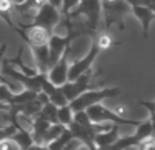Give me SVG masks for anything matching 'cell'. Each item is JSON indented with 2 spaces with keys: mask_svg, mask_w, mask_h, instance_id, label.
Listing matches in <instances>:
<instances>
[{
  "mask_svg": "<svg viewBox=\"0 0 155 150\" xmlns=\"http://www.w3.org/2000/svg\"><path fill=\"white\" fill-rule=\"evenodd\" d=\"M139 150H155V143L153 141V138H148V139H144L137 145Z\"/></svg>",
  "mask_w": 155,
  "mask_h": 150,
  "instance_id": "484cf974",
  "label": "cell"
},
{
  "mask_svg": "<svg viewBox=\"0 0 155 150\" xmlns=\"http://www.w3.org/2000/svg\"><path fill=\"white\" fill-rule=\"evenodd\" d=\"M131 14L139 21L140 26H142L143 37H148V32H150V26L155 19V11L154 8L143 7V5H131Z\"/></svg>",
  "mask_w": 155,
  "mask_h": 150,
  "instance_id": "8fae6325",
  "label": "cell"
},
{
  "mask_svg": "<svg viewBox=\"0 0 155 150\" xmlns=\"http://www.w3.org/2000/svg\"><path fill=\"white\" fill-rule=\"evenodd\" d=\"M72 139H74V138H72V135H71L70 130L65 128L64 131H63L61 134L56 138V139L52 141V142H49L45 148L48 150H63Z\"/></svg>",
  "mask_w": 155,
  "mask_h": 150,
  "instance_id": "ac0fdd59",
  "label": "cell"
},
{
  "mask_svg": "<svg viewBox=\"0 0 155 150\" xmlns=\"http://www.w3.org/2000/svg\"><path fill=\"white\" fill-rule=\"evenodd\" d=\"M60 19H61V14L57 7H54L53 4L46 2L40 10L37 11V14L34 15V18L31 19L30 23H23L25 26H35L44 29L49 36L54 33V27L59 25Z\"/></svg>",
  "mask_w": 155,
  "mask_h": 150,
  "instance_id": "3957f363",
  "label": "cell"
},
{
  "mask_svg": "<svg viewBox=\"0 0 155 150\" xmlns=\"http://www.w3.org/2000/svg\"><path fill=\"white\" fill-rule=\"evenodd\" d=\"M38 150H48L45 146H38Z\"/></svg>",
  "mask_w": 155,
  "mask_h": 150,
  "instance_id": "4dcf8cb0",
  "label": "cell"
},
{
  "mask_svg": "<svg viewBox=\"0 0 155 150\" xmlns=\"http://www.w3.org/2000/svg\"><path fill=\"white\" fill-rule=\"evenodd\" d=\"M99 48L97 46V43L93 37V41H91V46L88 49V52L82 57L80 60H75L72 64L68 68V80H72V79H76L78 77H80L82 74L87 73V71L91 70V66L93 63L95 62L97 56L99 55Z\"/></svg>",
  "mask_w": 155,
  "mask_h": 150,
  "instance_id": "ba28073f",
  "label": "cell"
},
{
  "mask_svg": "<svg viewBox=\"0 0 155 150\" xmlns=\"http://www.w3.org/2000/svg\"><path fill=\"white\" fill-rule=\"evenodd\" d=\"M48 0H25L23 3L18 5H14L12 8H15L22 16H25L26 19L31 21L34 18V15L37 14V11L42 7Z\"/></svg>",
  "mask_w": 155,
  "mask_h": 150,
  "instance_id": "5bb4252c",
  "label": "cell"
},
{
  "mask_svg": "<svg viewBox=\"0 0 155 150\" xmlns=\"http://www.w3.org/2000/svg\"><path fill=\"white\" fill-rule=\"evenodd\" d=\"M86 112H87L88 119L91 120V123H95V124H99L102 121H110L112 124H117V126H137L140 123L137 120L123 118L118 113L113 112L112 109L104 107L102 104L93 105V107L87 108Z\"/></svg>",
  "mask_w": 155,
  "mask_h": 150,
  "instance_id": "277c9868",
  "label": "cell"
},
{
  "mask_svg": "<svg viewBox=\"0 0 155 150\" xmlns=\"http://www.w3.org/2000/svg\"><path fill=\"white\" fill-rule=\"evenodd\" d=\"M79 0H61V4H60V14L63 16L67 15L68 12L74 10V8L78 5Z\"/></svg>",
  "mask_w": 155,
  "mask_h": 150,
  "instance_id": "7402d4cb",
  "label": "cell"
},
{
  "mask_svg": "<svg viewBox=\"0 0 155 150\" xmlns=\"http://www.w3.org/2000/svg\"><path fill=\"white\" fill-rule=\"evenodd\" d=\"M18 127L14 126V124H8V126L0 127V142H2V141H5V139H10V137L15 132V130L18 128Z\"/></svg>",
  "mask_w": 155,
  "mask_h": 150,
  "instance_id": "603a6c76",
  "label": "cell"
},
{
  "mask_svg": "<svg viewBox=\"0 0 155 150\" xmlns=\"http://www.w3.org/2000/svg\"><path fill=\"white\" fill-rule=\"evenodd\" d=\"M139 104L148 109V113H150L148 120H151L154 123V120H155V101H153V100H151V101H139Z\"/></svg>",
  "mask_w": 155,
  "mask_h": 150,
  "instance_id": "cb8c5ba5",
  "label": "cell"
},
{
  "mask_svg": "<svg viewBox=\"0 0 155 150\" xmlns=\"http://www.w3.org/2000/svg\"><path fill=\"white\" fill-rule=\"evenodd\" d=\"M74 120V112L71 109L70 104L63 105L57 108V123L64 127H68Z\"/></svg>",
  "mask_w": 155,
  "mask_h": 150,
  "instance_id": "d6986e66",
  "label": "cell"
},
{
  "mask_svg": "<svg viewBox=\"0 0 155 150\" xmlns=\"http://www.w3.org/2000/svg\"><path fill=\"white\" fill-rule=\"evenodd\" d=\"M131 5H143V7L154 8L155 0H127Z\"/></svg>",
  "mask_w": 155,
  "mask_h": 150,
  "instance_id": "d4e9b609",
  "label": "cell"
},
{
  "mask_svg": "<svg viewBox=\"0 0 155 150\" xmlns=\"http://www.w3.org/2000/svg\"><path fill=\"white\" fill-rule=\"evenodd\" d=\"M118 94H121L120 87H104V89H90V90L82 93L80 96H78L75 100L70 101L71 109L72 112H79V111H86L87 108L93 107L95 104H101L104 100L113 98L117 97Z\"/></svg>",
  "mask_w": 155,
  "mask_h": 150,
  "instance_id": "6da1fadb",
  "label": "cell"
},
{
  "mask_svg": "<svg viewBox=\"0 0 155 150\" xmlns=\"http://www.w3.org/2000/svg\"><path fill=\"white\" fill-rule=\"evenodd\" d=\"M70 130L71 135L75 141L80 143V145L86 146L88 150H95V145H94V138L98 132L101 131H105L107 130L109 127H101L99 124H95V123H91L88 126H82V124H78L75 121L70 124L67 127Z\"/></svg>",
  "mask_w": 155,
  "mask_h": 150,
  "instance_id": "8992f818",
  "label": "cell"
},
{
  "mask_svg": "<svg viewBox=\"0 0 155 150\" xmlns=\"http://www.w3.org/2000/svg\"><path fill=\"white\" fill-rule=\"evenodd\" d=\"M2 74L5 77L11 78V79L16 80L18 83L23 85L26 87V90H31L35 93L41 91V86L42 82L45 80L46 74H37V75H25L22 73H19L15 67H12L11 64H8L5 60H2Z\"/></svg>",
  "mask_w": 155,
  "mask_h": 150,
  "instance_id": "5b68a950",
  "label": "cell"
},
{
  "mask_svg": "<svg viewBox=\"0 0 155 150\" xmlns=\"http://www.w3.org/2000/svg\"><path fill=\"white\" fill-rule=\"evenodd\" d=\"M0 150H19L18 146L10 139H5L0 142Z\"/></svg>",
  "mask_w": 155,
  "mask_h": 150,
  "instance_id": "4316f807",
  "label": "cell"
},
{
  "mask_svg": "<svg viewBox=\"0 0 155 150\" xmlns=\"http://www.w3.org/2000/svg\"><path fill=\"white\" fill-rule=\"evenodd\" d=\"M8 109H10V105H7V104H3V102H0V111H3V112H7Z\"/></svg>",
  "mask_w": 155,
  "mask_h": 150,
  "instance_id": "83f0119b",
  "label": "cell"
},
{
  "mask_svg": "<svg viewBox=\"0 0 155 150\" xmlns=\"http://www.w3.org/2000/svg\"><path fill=\"white\" fill-rule=\"evenodd\" d=\"M10 141H12V142L18 146L19 150H27L34 145L30 131L25 130L22 126H19L18 128L15 130V132L10 137Z\"/></svg>",
  "mask_w": 155,
  "mask_h": 150,
  "instance_id": "9a60e30c",
  "label": "cell"
},
{
  "mask_svg": "<svg viewBox=\"0 0 155 150\" xmlns=\"http://www.w3.org/2000/svg\"><path fill=\"white\" fill-rule=\"evenodd\" d=\"M78 38V36L75 33L67 32L64 36H59V34H51L48 40V53H49V68L60 59L64 51L71 46L72 41Z\"/></svg>",
  "mask_w": 155,
  "mask_h": 150,
  "instance_id": "52a82bcc",
  "label": "cell"
},
{
  "mask_svg": "<svg viewBox=\"0 0 155 150\" xmlns=\"http://www.w3.org/2000/svg\"><path fill=\"white\" fill-rule=\"evenodd\" d=\"M27 120L31 123V138L33 142H34L35 146H44V137H45V132L48 130V127L51 126V123L46 120H42L40 118H34L33 120L27 119Z\"/></svg>",
  "mask_w": 155,
  "mask_h": 150,
  "instance_id": "7c38bea8",
  "label": "cell"
},
{
  "mask_svg": "<svg viewBox=\"0 0 155 150\" xmlns=\"http://www.w3.org/2000/svg\"><path fill=\"white\" fill-rule=\"evenodd\" d=\"M65 128H67V127L61 126V124H59V123L51 124V126L48 127V130H46V132H45V137H44V146H46L49 142H52V141L56 139V138L59 137Z\"/></svg>",
  "mask_w": 155,
  "mask_h": 150,
  "instance_id": "ffe728a7",
  "label": "cell"
},
{
  "mask_svg": "<svg viewBox=\"0 0 155 150\" xmlns=\"http://www.w3.org/2000/svg\"><path fill=\"white\" fill-rule=\"evenodd\" d=\"M117 138H118V126L117 124H113V126L109 127L107 130L98 132V134L95 135V138H94V145H95V149L106 148V146L112 145Z\"/></svg>",
  "mask_w": 155,
  "mask_h": 150,
  "instance_id": "4fadbf2b",
  "label": "cell"
},
{
  "mask_svg": "<svg viewBox=\"0 0 155 150\" xmlns=\"http://www.w3.org/2000/svg\"><path fill=\"white\" fill-rule=\"evenodd\" d=\"M59 87L61 89V91L65 96L67 101L68 102L72 101V100H75L76 97L80 96L82 93L93 89V86H91V70L82 74L80 77H78L76 79L67 80L64 85L59 86Z\"/></svg>",
  "mask_w": 155,
  "mask_h": 150,
  "instance_id": "9c48e42d",
  "label": "cell"
},
{
  "mask_svg": "<svg viewBox=\"0 0 155 150\" xmlns=\"http://www.w3.org/2000/svg\"><path fill=\"white\" fill-rule=\"evenodd\" d=\"M94 40H95L97 46L99 48V51H106V49H109L110 46L114 45L112 36H110L107 32L101 33V34H99V33H97V34L94 36Z\"/></svg>",
  "mask_w": 155,
  "mask_h": 150,
  "instance_id": "44dd1931",
  "label": "cell"
},
{
  "mask_svg": "<svg viewBox=\"0 0 155 150\" xmlns=\"http://www.w3.org/2000/svg\"><path fill=\"white\" fill-rule=\"evenodd\" d=\"M35 118H40L42 120H46L49 121L51 124H54L57 123V107L53 105L52 102H46L41 107L40 112L37 113Z\"/></svg>",
  "mask_w": 155,
  "mask_h": 150,
  "instance_id": "e0dca14e",
  "label": "cell"
},
{
  "mask_svg": "<svg viewBox=\"0 0 155 150\" xmlns=\"http://www.w3.org/2000/svg\"><path fill=\"white\" fill-rule=\"evenodd\" d=\"M12 2V5H18V4H21V3H23L25 0H11Z\"/></svg>",
  "mask_w": 155,
  "mask_h": 150,
  "instance_id": "f1b7e54d",
  "label": "cell"
},
{
  "mask_svg": "<svg viewBox=\"0 0 155 150\" xmlns=\"http://www.w3.org/2000/svg\"><path fill=\"white\" fill-rule=\"evenodd\" d=\"M129 14H131V4L127 0L101 2V16L104 18L106 29H110L113 25H116L123 30L125 27L124 21Z\"/></svg>",
  "mask_w": 155,
  "mask_h": 150,
  "instance_id": "7a4b0ae2",
  "label": "cell"
},
{
  "mask_svg": "<svg viewBox=\"0 0 155 150\" xmlns=\"http://www.w3.org/2000/svg\"><path fill=\"white\" fill-rule=\"evenodd\" d=\"M124 150H139V148H137V146H129V148H127Z\"/></svg>",
  "mask_w": 155,
  "mask_h": 150,
  "instance_id": "f546056e",
  "label": "cell"
},
{
  "mask_svg": "<svg viewBox=\"0 0 155 150\" xmlns=\"http://www.w3.org/2000/svg\"><path fill=\"white\" fill-rule=\"evenodd\" d=\"M70 49H71V46H68L64 51V53L60 56V59L46 73L48 80L51 83H53L54 86H61L68 80V68H70V64H68V53H70Z\"/></svg>",
  "mask_w": 155,
  "mask_h": 150,
  "instance_id": "30bf717a",
  "label": "cell"
},
{
  "mask_svg": "<svg viewBox=\"0 0 155 150\" xmlns=\"http://www.w3.org/2000/svg\"><path fill=\"white\" fill-rule=\"evenodd\" d=\"M22 51H23V49L19 48L16 56L12 57V59H7L5 62H7L8 64H11L12 67H18L19 73H22L25 75H37V74H40L37 70H35V67H30V66H26L23 63V60H22Z\"/></svg>",
  "mask_w": 155,
  "mask_h": 150,
  "instance_id": "2e32d148",
  "label": "cell"
}]
</instances>
